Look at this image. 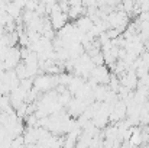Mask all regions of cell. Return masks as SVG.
<instances>
[{"label":"cell","mask_w":149,"mask_h":148,"mask_svg":"<svg viewBox=\"0 0 149 148\" xmlns=\"http://www.w3.org/2000/svg\"><path fill=\"white\" fill-rule=\"evenodd\" d=\"M35 87H36V90H47V89L52 87V77H49V76L38 77L35 81Z\"/></svg>","instance_id":"cell-1"}]
</instances>
